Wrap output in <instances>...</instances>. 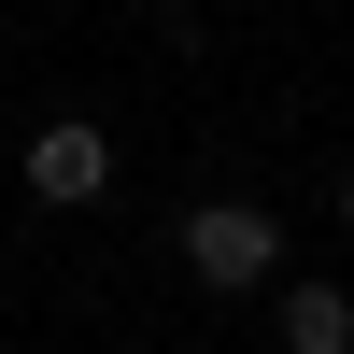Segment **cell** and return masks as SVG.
<instances>
[{
	"label": "cell",
	"mask_w": 354,
	"mask_h": 354,
	"mask_svg": "<svg viewBox=\"0 0 354 354\" xmlns=\"http://www.w3.org/2000/svg\"><path fill=\"white\" fill-rule=\"evenodd\" d=\"M170 241H185V270L213 283V298H255V283H283V213H270V198H198Z\"/></svg>",
	"instance_id": "6da1fadb"
},
{
	"label": "cell",
	"mask_w": 354,
	"mask_h": 354,
	"mask_svg": "<svg viewBox=\"0 0 354 354\" xmlns=\"http://www.w3.org/2000/svg\"><path fill=\"white\" fill-rule=\"evenodd\" d=\"M15 170H28L43 213H85V198H113V128L100 113H43V128L15 142Z\"/></svg>",
	"instance_id": "7a4b0ae2"
},
{
	"label": "cell",
	"mask_w": 354,
	"mask_h": 354,
	"mask_svg": "<svg viewBox=\"0 0 354 354\" xmlns=\"http://www.w3.org/2000/svg\"><path fill=\"white\" fill-rule=\"evenodd\" d=\"M283 354H354V283L283 270Z\"/></svg>",
	"instance_id": "3957f363"
},
{
	"label": "cell",
	"mask_w": 354,
	"mask_h": 354,
	"mask_svg": "<svg viewBox=\"0 0 354 354\" xmlns=\"http://www.w3.org/2000/svg\"><path fill=\"white\" fill-rule=\"evenodd\" d=\"M128 15H156V28H185V0H128Z\"/></svg>",
	"instance_id": "277c9868"
},
{
	"label": "cell",
	"mask_w": 354,
	"mask_h": 354,
	"mask_svg": "<svg viewBox=\"0 0 354 354\" xmlns=\"http://www.w3.org/2000/svg\"><path fill=\"white\" fill-rule=\"evenodd\" d=\"M340 227H354V170H340Z\"/></svg>",
	"instance_id": "5b68a950"
}]
</instances>
